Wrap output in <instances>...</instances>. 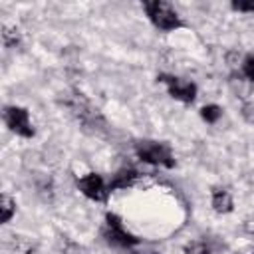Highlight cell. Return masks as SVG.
I'll use <instances>...</instances> for the list:
<instances>
[{"mask_svg": "<svg viewBox=\"0 0 254 254\" xmlns=\"http://www.w3.org/2000/svg\"><path fill=\"white\" fill-rule=\"evenodd\" d=\"M60 105L67 111V115L77 123V127L95 137H105L109 125L103 117V113L77 89H67L60 95Z\"/></svg>", "mask_w": 254, "mask_h": 254, "instance_id": "6da1fadb", "label": "cell"}, {"mask_svg": "<svg viewBox=\"0 0 254 254\" xmlns=\"http://www.w3.org/2000/svg\"><path fill=\"white\" fill-rule=\"evenodd\" d=\"M143 8H145L151 24L163 32H173L183 26L177 10L165 0H147V2H143Z\"/></svg>", "mask_w": 254, "mask_h": 254, "instance_id": "7a4b0ae2", "label": "cell"}, {"mask_svg": "<svg viewBox=\"0 0 254 254\" xmlns=\"http://www.w3.org/2000/svg\"><path fill=\"white\" fill-rule=\"evenodd\" d=\"M135 153L141 161L151 163V165H161L165 169H173L175 167V155L171 151V147L167 143L161 141H139L135 145Z\"/></svg>", "mask_w": 254, "mask_h": 254, "instance_id": "3957f363", "label": "cell"}, {"mask_svg": "<svg viewBox=\"0 0 254 254\" xmlns=\"http://www.w3.org/2000/svg\"><path fill=\"white\" fill-rule=\"evenodd\" d=\"M101 236L109 244L119 246V248H131V246L139 244V238H135L131 232H127L125 226H123V222H121V218L117 214H113V212H107L105 226L101 230Z\"/></svg>", "mask_w": 254, "mask_h": 254, "instance_id": "277c9868", "label": "cell"}, {"mask_svg": "<svg viewBox=\"0 0 254 254\" xmlns=\"http://www.w3.org/2000/svg\"><path fill=\"white\" fill-rule=\"evenodd\" d=\"M2 117H4L6 127H8L12 133H16V135H20V137H26V139L34 137L36 129H34V125H32V121H30V113H28L26 107H20V105H6Z\"/></svg>", "mask_w": 254, "mask_h": 254, "instance_id": "5b68a950", "label": "cell"}, {"mask_svg": "<svg viewBox=\"0 0 254 254\" xmlns=\"http://www.w3.org/2000/svg\"><path fill=\"white\" fill-rule=\"evenodd\" d=\"M157 79L167 85V91H169V95L173 99L183 101V103H192L194 101V97H196V85L192 81H187V79H181V77L169 75V73H161Z\"/></svg>", "mask_w": 254, "mask_h": 254, "instance_id": "8992f818", "label": "cell"}, {"mask_svg": "<svg viewBox=\"0 0 254 254\" xmlns=\"http://www.w3.org/2000/svg\"><path fill=\"white\" fill-rule=\"evenodd\" d=\"M77 189L81 190V194L97 202L107 200V194H109V187H105L103 179L97 173H87L81 179H77Z\"/></svg>", "mask_w": 254, "mask_h": 254, "instance_id": "52a82bcc", "label": "cell"}, {"mask_svg": "<svg viewBox=\"0 0 254 254\" xmlns=\"http://www.w3.org/2000/svg\"><path fill=\"white\" fill-rule=\"evenodd\" d=\"M212 208L218 212V214H226V212H232L234 208V202H232V196L226 189H212Z\"/></svg>", "mask_w": 254, "mask_h": 254, "instance_id": "ba28073f", "label": "cell"}, {"mask_svg": "<svg viewBox=\"0 0 254 254\" xmlns=\"http://www.w3.org/2000/svg\"><path fill=\"white\" fill-rule=\"evenodd\" d=\"M137 179H139V173H137V171H133V169H121V171L113 177V181L109 183V190H113V189H127V187H131Z\"/></svg>", "mask_w": 254, "mask_h": 254, "instance_id": "9c48e42d", "label": "cell"}, {"mask_svg": "<svg viewBox=\"0 0 254 254\" xmlns=\"http://www.w3.org/2000/svg\"><path fill=\"white\" fill-rule=\"evenodd\" d=\"M16 214V202L10 194H2L0 198V218H2V224H8L12 220V216Z\"/></svg>", "mask_w": 254, "mask_h": 254, "instance_id": "30bf717a", "label": "cell"}, {"mask_svg": "<svg viewBox=\"0 0 254 254\" xmlns=\"http://www.w3.org/2000/svg\"><path fill=\"white\" fill-rule=\"evenodd\" d=\"M220 115H222V109H220L218 105H204V107L200 109V117H202L206 123H216V121L220 119Z\"/></svg>", "mask_w": 254, "mask_h": 254, "instance_id": "8fae6325", "label": "cell"}, {"mask_svg": "<svg viewBox=\"0 0 254 254\" xmlns=\"http://www.w3.org/2000/svg\"><path fill=\"white\" fill-rule=\"evenodd\" d=\"M185 254H210V248L202 240H192L185 246Z\"/></svg>", "mask_w": 254, "mask_h": 254, "instance_id": "7c38bea8", "label": "cell"}, {"mask_svg": "<svg viewBox=\"0 0 254 254\" xmlns=\"http://www.w3.org/2000/svg\"><path fill=\"white\" fill-rule=\"evenodd\" d=\"M2 42H4L6 48H14V46L20 42V34H18V30H12V28L4 26V30H2Z\"/></svg>", "mask_w": 254, "mask_h": 254, "instance_id": "4fadbf2b", "label": "cell"}, {"mask_svg": "<svg viewBox=\"0 0 254 254\" xmlns=\"http://www.w3.org/2000/svg\"><path fill=\"white\" fill-rule=\"evenodd\" d=\"M230 8L236 12H252L254 14V0H234L230 4Z\"/></svg>", "mask_w": 254, "mask_h": 254, "instance_id": "5bb4252c", "label": "cell"}, {"mask_svg": "<svg viewBox=\"0 0 254 254\" xmlns=\"http://www.w3.org/2000/svg\"><path fill=\"white\" fill-rule=\"evenodd\" d=\"M242 73H244V77H246V79L254 81V56H246V58H244Z\"/></svg>", "mask_w": 254, "mask_h": 254, "instance_id": "9a60e30c", "label": "cell"}, {"mask_svg": "<svg viewBox=\"0 0 254 254\" xmlns=\"http://www.w3.org/2000/svg\"><path fill=\"white\" fill-rule=\"evenodd\" d=\"M131 254H157V252H153V250H135Z\"/></svg>", "mask_w": 254, "mask_h": 254, "instance_id": "2e32d148", "label": "cell"}]
</instances>
